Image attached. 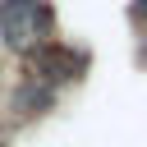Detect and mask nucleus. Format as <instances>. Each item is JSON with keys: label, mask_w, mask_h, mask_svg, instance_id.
<instances>
[{"label": "nucleus", "mask_w": 147, "mask_h": 147, "mask_svg": "<svg viewBox=\"0 0 147 147\" xmlns=\"http://www.w3.org/2000/svg\"><path fill=\"white\" fill-rule=\"evenodd\" d=\"M0 147H5V142H0Z\"/></svg>", "instance_id": "obj_4"}, {"label": "nucleus", "mask_w": 147, "mask_h": 147, "mask_svg": "<svg viewBox=\"0 0 147 147\" xmlns=\"http://www.w3.org/2000/svg\"><path fill=\"white\" fill-rule=\"evenodd\" d=\"M32 60V74L28 78H37V83H46V87H60V83H69V78H78V69H83V55H74L69 46H41L37 55H28Z\"/></svg>", "instance_id": "obj_2"}, {"label": "nucleus", "mask_w": 147, "mask_h": 147, "mask_svg": "<svg viewBox=\"0 0 147 147\" xmlns=\"http://www.w3.org/2000/svg\"><path fill=\"white\" fill-rule=\"evenodd\" d=\"M138 9H142V14H147V0H138Z\"/></svg>", "instance_id": "obj_3"}, {"label": "nucleus", "mask_w": 147, "mask_h": 147, "mask_svg": "<svg viewBox=\"0 0 147 147\" xmlns=\"http://www.w3.org/2000/svg\"><path fill=\"white\" fill-rule=\"evenodd\" d=\"M55 32V9L51 0H0V41L14 55H37L51 46Z\"/></svg>", "instance_id": "obj_1"}]
</instances>
